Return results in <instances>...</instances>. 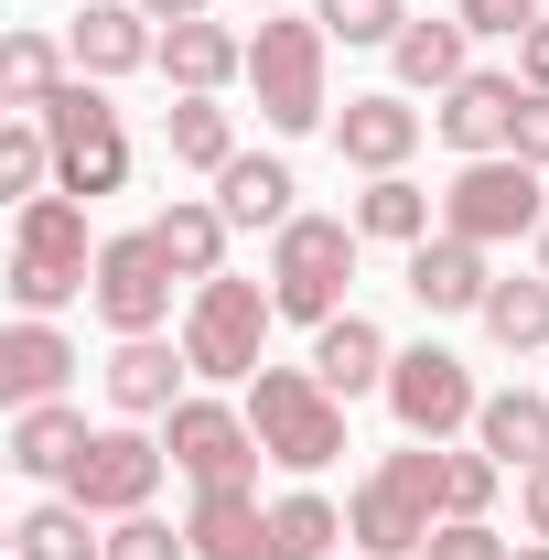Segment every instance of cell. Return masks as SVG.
I'll return each instance as SVG.
<instances>
[{"instance_id": "1", "label": "cell", "mask_w": 549, "mask_h": 560, "mask_svg": "<svg viewBox=\"0 0 549 560\" xmlns=\"http://www.w3.org/2000/svg\"><path fill=\"white\" fill-rule=\"evenodd\" d=\"M442 506H453V442H410V453H388L355 506H344V539L366 560H420V539L442 528Z\"/></svg>"}, {"instance_id": "2", "label": "cell", "mask_w": 549, "mask_h": 560, "mask_svg": "<svg viewBox=\"0 0 549 560\" xmlns=\"http://www.w3.org/2000/svg\"><path fill=\"white\" fill-rule=\"evenodd\" d=\"M75 291H97V248H86V206L75 195H33L11 215V302L22 313H66Z\"/></svg>"}, {"instance_id": "3", "label": "cell", "mask_w": 549, "mask_h": 560, "mask_svg": "<svg viewBox=\"0 0 549 560\" xmlns=\"http://www.w3.org/2000/svg\"><path fill=\"white\" fill-rule=\"evenodd\" d=\"M355 215H291L270 237V302L280 324H335L344 313V280H355Z\"/></svg>"}, {"instance_id": "4", "label": "cell", "mask_w": 549, "mask_h": 560, "mask_svg": "<svg viewBox=\"0 0 549 560\" xmlns=\"http://www.w3.org/2000/svg\"><path fill=\"white\" fill-rule=\"evenodd\" d=\"M248 431H259L270 464L313 475V464L344 453V399L313 377V366H259V377H248Z\"/></svg>"}, {"instance_id": "5", "label": "cell", "mask_w": 549, "mask_h": 560, "mask_svg": "<svg viewBox=\"0 0 549 560\" xmlns=\"http://www.w3.org/2000/svg\"><path fill=\"white\" fill-rule=\"evenodd\" d=\"M324 55H335V33L324 22H291V11H270L259 33H248V86H259V119L270 130H324Z\"/></svg>"}, {"instance_id": "6", "label": "cell", "mask_w": 549, "mask_h": 560, "mask_svg": "<svg viewBox=\"0 0 549 560\" xmlns=\"http://www.w3.org/2000/svg\"><path fill=\"white\" fill-rule=\"evenodd\" d=\"M270 324L280 302L259 280H195V313H184V355H195V377H259L270 366Z\"/></svg>"}, {"instance_id": "7", "label": "cell", "mask_w": 549, "mask_h": 560, "mask_svg": "<svg viewBox=\"0 0 549 560\" xmlns=\"http://www.w3.org/2000/svg\"><path fill=\"white\" fill-rule=\"evenodd\" d=\"M44 130H55V184L66 195H119L130 184V130H119V108H108L97 75H75L66 97L44 108Z\"/></svg>"}, {"instance_id": "8", "label": "cell", "mask_w": 549, "mask_h": 560, "mask_svg": "<svg viewBox=\"0 0 549 560\" xmlns=\"http://www.w3.org/2000/svg\"><path fill=\"white\" fill-rule=\"evenodd\" d=\"M442 226L453 237H475V248H506V237H539L549 206H539V173L517 162V151H484L453 173V195H442Z\"/></svg>"}, {"instance_id": "9", "label": "cell", "mask_w": 549, "mask_h": 560, "mask_svg": "<svg viewBox=\"0 0 549 560\" xmlns=\"http://www.w3.org/2000/svg\"><path fill=\"white\" fill-rule=\"evenodd\" d=\"M388 410H399L410 442H453V431H475L484 388H475V366H464L453 346H410L399 366H388Z\"/></svg>"}, {"instance_id": "10", "label": "cell", "mask_w": 549, "mask_h": 560, "mask_svg": "<svg viewBox=\"0 0 549 560\" xmlns=\"http://www.w3.org/2000/svg\"><path fill=\"white\" fill-rule=\"evenodd\" d=\"M173 259H162V237L140 226V237H97V324L108 335H162V313H173Z\"/></svg>"}, {"instance_id": "11", "label": "cell", "mask_w": 549, "mask_h": 560, "mask_svg": "<svg viewBox=\"0 0 549 560\" xmlns=\"http://www.w3.org/2000/svg\"><path fill=\"white\" fill-rule=\"evenodd\" d=\"M162 442H140V431H97L86 453H75V475H66V495L86 506V517H140L151 506V486H162Z\"/></svg>"}, {"instance_id": "12", "label": "cell", "mask_w": 549, "mask_h": 560, "mask_svg": "<svg viewBox=\"0 0 549 560\" xmlns=\"http://www.w3.org/2000/svg\"><path fill=\"white\" fill-rule=\"evenodd\" d=\"M162 453H173L195 486H248L259 431H248V410H226V399H184V410L162 420Z\"/></svg>"}, {"instance_id": "13", "label": "cell", "mask_w": 549, "mask_h": 560, "mask_svg": "<svg viewBox=\"0 0 549 560\" xmlns=\"http://www.w3.org/2000/svg\"><path fill=\"white\" fill-rule=\"evenodd\" d=\"M66 55H75V75H140V66H162V33H151V11L140 0H86L75 11V33H66Z\"/></svg>"}, {"instance_id": "14", "label": "cell", "mask_w": 549, "mask_h": 560, "mask_svg": "<svg viewBox=\"0 0 549 560\" xmlns=\"http://www.w3.org/2000/svg\"><path fill=\"white\" fill-rule=\"evenodd\" d=\"M399 280H410V302H420V313H484V291H495L484 248H475V237H453V226H442V237H420Z\"/></svg>"}, {"instance_id": "15", "label": "cell", "mask_w": 549, "mask_h": 560, "mask_svg": "<svg viewBox=\"0 0 549 560\" xmlns=\"http://www.w3.org/2000/svg\"><path fill=\"white\" fill-rule=\"evenodd\" d=\"M517 75H464V86H442V108H431V130L453 140L464 162H484V151H506V130H517Z\"/></svg>"}, {"instance_id": "16", "label": "cell", "mask_w": 549, "mask_h": 560, "mask_svg": "<svg viewBox=\"0 0 549 560\" xmlns=\"http://www.w3.org/2000/svg\"><path fill=\"white\" fill-rule=\"evenodd\" d=\"M66 377H75V346L44 324V313H22V324L0 335V399H11V410H44V399H66Z\"/></svg>"}, {"instance_id": "17", "label": "cell", "mask_w": 549, "mask_h": 560, "mask_svg": "<svg viewBox=\"0 0 549 560\" xmlns=\"http://www.w3.org/2000/svg\"><path fill=\"white\" fill-rule=\"evenodd\" d=\"M335 151L355 162V173H399V162L420 151V108H410V97H388V86H377V97H344Z\"/></svg>"}, {"instance_id": "18", "label": "cell", "mask_w": 549, "mask_h": 560, "mask_svg": "<svg viewBox=\"0 0 549 560\" xmlns=\"http://www.w3.org/2000/svg\"><path fill=\"white\" fill-rule=\"evenodd\" d=\"M162 75H173V97H215V86L248 75V33H226V22H162Z\"/></svg>"}, {"instance_id": "19", "label": "cell", "mask_w": 549, "mask_h": 560, "mask_svg": "<svg viewBox=\"0 0 549 560\" xmlns=\"http://www.w3.org/2000/svg\"><path fill=\"white\" fill-rule=\"evenodd\" d=\"M184 377H195V355H173L162 335H119V355H108V399L130 420H173L184 410V399H173Z\"/></svg>"}, {"instance_id": "20", "label": "cell", "mask_w": 549, "mask_h": 560, "mask_svg": "<svg viewBox=\"0 0 549 560\" xmlns=\"http://www.w3.org/2000/svg\"><path fill=\"white\" fill-rule=\"evenodd\" d=\"M388 335L366 324V313H335V324H313V377L335 388V399H366V388H388Z\"/></svg>"}, {"instance_id": "21", "label": "cell", "mask_w": 549, "mask_h": 560, "mask_svg": "<svg viewBox=\"0 0 549 560\" xmlns=\"http://www.w3.org/2000/svg\"><path fill=\"white\" fill-rule=\"evenodd\" d=\"M195 560H270V506L248 486H195Z\"/></svg>"}, {"instance_id": "22", "label": "cell", "mask_w": 549, "mask_h": 560, "mask_svg": "<svg viewBox=\"0 0 549 560\" xmlns=\"http://www.w3.org/2000/svg\"><path fill=\"white\" fill-rule=\"evenodd\" d=\"M151 237H162V259L184 280H226V237H237V226H226L215 195H173V206L151 215Z\"/></svg>"}, {"instance_id": "23", "label": "cell", "mask_w": 549, "mask_h": 560, "mask_svg": "<svg viewBox=\"0 0 549 560\" xmlns=\"http://www.w3.org/2000/svg\"><path fill=\"white\" fill-rule=\"evenodd\" d=\"M475 442L506 464V475L549 464V388H495V399L475 410Z\"/></svg>"}, {"instance_id": "24", "label": "cell", "mask_w": 549, "mask_h": 560, "mask_svg": "<svg viewBox=\"0 0 549 560\" xmlns=\"http://www.w3.org/2000/svg\"><path fill=\"white\" fill-rule=\"evenodd\" d=\"M66 66L75 55L55 44V33H11V44H0V108H11V119H44V108L75 86Z\"/></svg>"}, {"instance_id": "25", "label": "cell", "mask_w": 549, "mask_h": 560, "mask_svg": "<svg viewBox=\"0 0 549 560\" xmlns=\"http://www.w3.org/2000/svg\"><path fill=\"white\" fill-rule=\"evenodd\" d=\"M291 195H302V184H291V162H270V151H237V162H226V173H215V206H226V226H291Z\"/></svg>"}, {"instance_id": "26", "label": "cell", "mask_w": 549, "mask_h": 560, "mask_svg": "<svg viewBox=\"0 0 549 560\" xmlns=\"http://www.w3.org/2000/svg\"><path fill=\"white\" fill-rule=\"evenodd\" d=\"M97 431L66 410V399H44V410H11V464L22 475H75V453H86Z\"/></svg>"}, {"instance_id": "27", "label": "cell", "mask_w": 549, "mask_h": 560, "mask_svg": "<svg viewBox=\"0 0 549 560\" xmlns=\"http://www.w3.org/2000/svg\"><path fill=\"white\" fill-rule=\"evenodd\" d=\"M355 237H377V248H420V237H431V195H420L410 173H366V195H355Z\"/></svg>"}, {"instance_id": "28", "label": "cell", "mask_w": 549, "mask_h": 560, "mask_svg": "<svg viewBox=\"0 0 549 560\" xmlns=\"http://www.w3.org/2000/svg\"><path fill=\"white\" fill-rule=\"evenodd\" d=\"M162 151H173L184 173H226V162H237V119H226L215 97H173V108H162Z\"/></svg>"}, {"instance_id": "29", "label": "cell", "mask_w": 549, "mask_h": 560, "mask_svg": "<svg viewBox=\"0 0 549 560\" xmlns=\"http://www.w3.org/2000/svg\"><path fill=\"white\" fill-rule=\"evenodd\" d=\"M475 324H484V335H495L506 355H549V270H528V280H495Z\"/></svg>"}, {"instance_id": "30", "label": "cell", "mask_w": 549, "mask_h": 560, "mask_svg": "<svg viewBox=\"0 0 549 560\" xmlns=\"http://www.w3.org/2000/svg\"><path fill=\"white\" fill-rule=\"evenodd\" d=\"M388 66H399V86H464V22H399V44H388Z\"/></svg>"}, {"instance_id": "31", "label": "cell", "mask_w": 549, "mask_h": 560, "mask_svg": "<svg viewBox=\"0 0 549 560\" xmlns=\"http://www.w3.org/2000/svg\"><path fill=\"white\" fill-rule=\"evenodd\" d=\"M335 539H344V517H335L313 486L270 506V560H335Z\"/></svg>"}, {"instance_id": "32", "label": "cell", "mask_w": 549, "mask_h": 560, "mask_svg": "<svg viewBox=\"0 0 549 560\" xmlns=\"http://www.w3.org/2000/svg\"><path fill=\"white\" fill-rule=\"evenodd\" d=\"M11 539H22L11 560H108V539H86V506H75V495H55V506H33V517H22Z\"/></svg>"}, {"instance_id": "33", "label": "cell", "mask_w": 549, "mask_h": 560, "mask_svg": "<svg viewBox=\"0 0 549 560\" xmlns=\"http://www.w3.org/2000/svg\"><path fill=\"white\" fill-rule=\"evenodd\" d=\"M44 173H55V130H44V119H11V130H0V195H22V206H33V195H44Z\"/></svg>"}, {"instance_id": "34", "label": "cell", "mask_w": 549, "mask_h": 560, "mask_svg": "<svg viewBox=\"0 0 549 560\" xmlns=\"http://www.w3.org/2000/svg\"><path fill=\"white\" fill-rule=\"evenodd\" d=\"M313 22H324L335 44H399L410 11H399V0H313Z\"/></svg>"}, {"instance_id": "35", "label": "cell", "mask_w": 549, "mask_h": 560, "mask_svg": "<svg viewBox=\"0 0 549 560\" xmlns=\"http://www.w3.org/2000/svg\"><path fill=\"white\" fill-rule=\"evenodd\" d=\"M108 560H195V528H162L151 506L140 517H108Z\"/></svg>"}, {"instance_id": "36", "label": "cell", "mask_w": 549, "mask_h": 560, "mask_svg": "<svg viewBox=\"0 0 549 560\" xmlns=\"http://www.w3.org/2000/svg\"><path fill=\"white\" fill-rule=\"evenodd\" d=\"M420 560H517V550H506V539H495L484 517H442V528L420 539Z\"/></svg>"}, {"instance_id": "37", "label": "cell", "mask_w": 549, "mask_h": 560, "mask_svg": "<svg viewBox=\"0 0 549 560\" xmlns=\"http://www.w3.org/2000/svg\"><path fill=\"white\" fill-rule=\"evenodd\" d=\"M453 22H464V33H506V44H528L539 0H453Z\"/></svg>"}, {"instance_id": "38", "label": "cell", "mask_w": 549, "mask_h": 560, "mask_svg": "<svg viewBox=\"0 0 549 560\" xmlns=\"http://www.w3.org/2000/svg\"><path fill=\"white\" fill-rule=\"evenodd\" d=\"M506 151H517L528 173H549V97H539V86L517 97V130H506Z\"/></svg>"}, {"instance_id": "39", "label": "cell", "mask_w": 549, "mask_h": 560, "mask_svg": "<svg viewBox=\"0 0 549 560\" xmlns=\"http://www.w3.org/2000/svg\"><path fill=\"white\" fill-rule=\"evenodd\" d=\"M517 86H539V97H549V11L528 22V44H517Z\"/></svg>"}, {"instance_id": "40", "label": "cell", "mask_w": 549, "mask_h": 560, "mask_svg": "<svg viewBox=\"0 0 549 560\" xmlns=\"http://www.w3.org/2000/svg\"><path fill=\"white\" fill-rule=\"evenodd\" d=\"M517 506H528V528L549 539V464H528V475H517Z\"/></svg>"}, {"instance_id": "41", "label": "cell", "mask_w": 549, "mask_h": 560, "mask_svg": "<svg viewBox=\"0 0 549 560\" xmlns=\"http://www.w3.org/2000/svg\"><path fill=\"white\" fill-rule=\"evenodd\" d=\"M151 22H206V0H140Z\"/></svg>"}, {"instance_id": "42", "label": "cell", "mask_w": 549, "mask_h": 560, "mask_svg": "<svg viewBox=\"0 0 549 560\" xmlns=\"http://www.w3.org/2000/svg\"><path fill=\"white\" fill-rule=\"evenodd\" d=\"M248 11H291V0H248Z\"/></svg>"}, {"instance_id": "43", "label": "cell", "mask_w": 549, "mask_h": 560, "mask_svg": "<svg viewBox=\"0 0 549 560\" xmlns=\"http://www.w3.org/2000/svg\"><path fill=\"white\" fill-rule=\"evenodd\" d=\"M539 270H549V226H539Z\"/></svg>"}, {"instance_id": "44", "label": "cell", "mask_w": 549, "mask_h": 560, "mask_svg": "<svg viewBox=\"0 0 549 560\" xmlns=\"http://www.w3.org/2000/svg\"><path fill=\"white\" fill-rule=\"evenodd\" d=\"M517 560H549V550H517Z\"/></svg>"}, {"instance_id": "45", "label": "cell", "mask_w": 549, "mask_h": 560, "mask_svg": "<svg viewBox=\"0 0 549 560\" xmlns=\"http://www.w3.org/2000/svg\"><path fill=\"white\" fill-rule=\"evenodd\" d=\"M355 560H366V550H355Z\"/></svg>"}]
</instances>
